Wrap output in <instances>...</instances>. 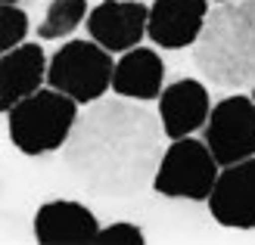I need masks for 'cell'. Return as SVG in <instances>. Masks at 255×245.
<instances>
[{"label": "cell", "mask_w": 255, "mask_h": 245, "mask_svg": "<svg viewBox=\"0 0 255 245\" xmlns=\"http://www.w3.org/2000/svg\"><path fill=\"white\" fill-rule=\"evenodd\" d=\"M165 156V127L137 99H97L75 121L62 164L94 199H131L152 186Z\"/></svg>", "instance_id": "obj_1"}, {"label": "cell", "mask_w": 255, "mask_h": 245, "mask_svg": "<svg viewBox=\"0 0 255 245\" xmlns=\"http://www.w3.org/2000/svg\"><path fill=\"white\" fill-rule=\"evenodd\" d=\"M193 66L212 87L255 84V0L215 3L193 44Z\"/></svg>", "instance_id": "obj_2"}, {"label": "cell", "mask_w": 255, "mask_h": 245, "mask_svg": "<svg viewBox=\"0 0 255 245\" xmlns=\"http://www.w3.org/2000/svg\"><path fill=\"white\" fill-rule=\"evenodd\" d=\"M78 115V102L72 96L56 87H41L6 112V131L22 156H44L66 146Z\"/></svg>", "instance_id": "obj_3"}, {"label": "cell", "mask_w": 255, "mask_h": 245, "mask_svg": "<svg viewBox=\"0 0 255 245\" xmlns=\"http://www.w3.org/2000/svg\"><path fill=\"white\" fill-rule=\"evenodd\" d=\"M116 59L106 47H100L94 37H72L53 56L47 69V84L59 93L72 96L75 102H97L112 87Z\"/></svg>", "instance_id": "obj_4"}, {"label": "cell", "mask_w": 255, "mask_h": 245, "mask_svg": "<svg viewBox=\"0 0 255 245\" xmlns=\"http://www.w3.org/2000/svg\"><path fill=\"white\" fill-rule=\"evenodd\" d=\"M221 164L212 156L206 140L181 137L171 140L152 177V189L165 199H187V202H209L218 183Z\"/></svg>", "instance_id": "obj_5"}, {"label": "cell", "mask_w": 255, "mask_h": 245, "mask_svg": "<svg viewBox=\"0 0 255 245\" xmlns=\"http://www.w3.org/2000/svg\"><path fill=\"white\" fill-rule=\"evenodd\" d=\"M206 143L221 167L255 156V99L234 93L215 102L206 121Z\"/></svg>", "instance_id": "obj_6"}, {"label": "cell", "mask_w": 255, "mask_h": 245, "mask_svg": "<svg viewBox=\"0 0 255 245\" xmlns=\"http://www.w3.org/2000/svg\"><path fill=\"white\" fill-rule=\"evenodd\" d=\"M149 6L140 0H103L87 12V37H94L109 53H128L146 37Z\"/></svg>", "instance_id": "obj_7"}, {"label": "cell", "mask_w": 255, "mask_h": 245, "mask_svg": "<svg viewBox=\"0 0 255 245\" xmlns=\"http://www.w3.org/2000/svg\"><path fill=\"white\" fill-rule=\"evenodd\" d=\"M209 211L227 230H255V156L221 167Z\"/></svg>", "instance_id": "obj_8"}, {"label": "cell", "mask_w": 255, "mask_h": 245, "mask_svg": "<svg viewBox=\"0 0 255 245\" xmlns=\"http://www.w3.org/2000/svg\"><path fill=\"white\" fill-rule=\"evenodd\" d=\"M209 19V0H152L146 37L165 50H187L196 44Z\"/></svg>", "instance_id": "obj_9"}, {"label": "cell", "mask_w": 255, "mask_h": 245, "mask_svg": "<svg viewBox=\"0 0 255 245\" xmlns=\"http://www.w3.org/2000/svg\"><path fill=\"white\" fill-rule=\"evenodd\" d=\"M209 115H212L209 87L196 78L174 81L159 96V118L165 127V137H171V140L193 137V131L206 127Z\"/></svg>", "instance_id": "obj_10"}, {"label": "cell", "mask_w": 255, "mask_h": 245, "mask_svg": "<svg viewBox=\"0 0 255 245\" xmlns=\"http://www.w3.org/2000/svg\"><path fill=\"white\" fill-rule=\"evenodd\" d=\"M100 233L97 214L81 202L53 199L34 211V239L44 245H81Z\"/></svg>", "instance_id": "obj_11"}, {"label": "cell", "mask_w": 255, "mask_h": 245, "mask_svg": "<svg viewBox=\"0 0 255 245\" xmlns=\"http://www.w3.org/2000/svg\"><path fill=\"white\" fill-rule=\"evenodd\" d=\"M47 69H50V62H47L41 41L6 50L0 56V109L9 112L19 99L41 90V84L47 81Z\"/></svg>", "instance_id": "obj_12"}, {"label": "cell", "mask_w": 255, "mask_h": 245, "mask_svg": "<svg viewBox=\"0 0 255 245\" xmlns=\"http://www.w3.org/2000/svg\"><path fill=\"white\" fill-rule=\"evenodd\" d=\"M112 90L116 96L137 99V102H152L165 90V62L156 50L149 47H134L122 53L112 75Z\"/></svg>", "instance_id": "obj_13"}, {"label": "cell", "mask_w": 255, "mask_h": 245, "mask_svg": "<svg viewBox=\"0 0 255 245\" xmlns=\"http://www.w3.org/2000/svg\"><path fill=\"white\" fill-rule=\"evenodd\" d=\"M81 22H87V0H50L44 19L37 25V37L59 41V37H69Z\"/></svg>", "instance_id": "obj_14"}, {"label": "cell", "mask_w": 255, "mask_h": 245, "mask_svg": "<svg viewBox=\"0 0 255 245\" xmlns=\"http://www.w3.org/2000/svg\"><path fill=\"white\" fill-rule=\"evenodd\" d=\"M28 12L19 9L16 3H0V53L16 50L28 37Z\"/></svg>", "instance_id": "obj_15"}, {"label": "cell", "mask_w": 255, "mask_h": 245, "mask_svg": "<svg viewBox=\"0 0 255 245\" xmlns=\"http://www.w3.org/2000/svg\"><path fill=\"white\" fill-rule=\"evenodd\" d=\"M94 242H122V245H143L146 236H143V230H140L137 224H109V227H100V233Z\"/></svg>", "instance_id": "obj_16"}, {"label": "cell", "mask_w": 255, "mask_h": 245, "mask_svg": "<svg viewBox=\"0 0 255 245\" xmlns=\"http://www.w3.org/2000/svg\"><path fill=\"white\" fill-rule=\"evenodd\" d=\"M0 3H22V0H0Z\"/></svg>", "instance_id": "obj_17"}, {"label": "cell", "mask_w": 255, "mask_h": 245, "mask_svg": "<svg viewBox=\"0 0 255 245\" xmlns=\"http://www.w3.org/2000/svg\"><path fill=\"white\" fill-rule=\"evenodd\" d=\"M215 3H231V0H215Z\"/></svg>", "instance_id": "obj_18"}, {"label": "cell", "mask_w": 255, "mask_h": 245, "mask_svg": "<svg viewBox=\"0 0 255 245\" xmlns=\"http://www.w3.org/2000/svg\"><path fill=\"white\" fill-rule=\"evenodd\" d=\"M252 99H255V84H252Z\"/></svg>", "instance_id": "obj_19"}]
</instances>
